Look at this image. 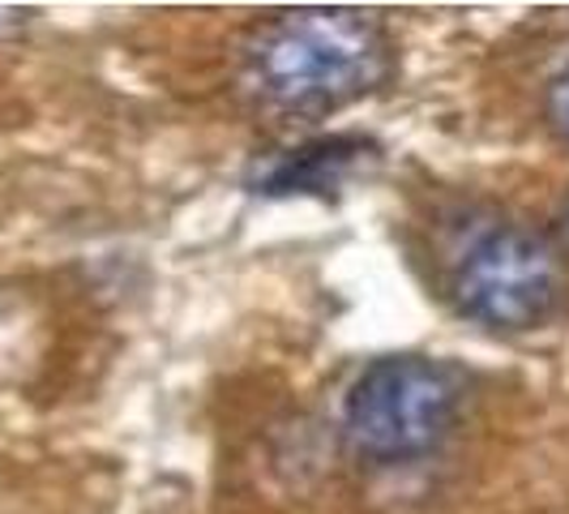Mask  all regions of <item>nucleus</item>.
I'll return each instance as SVG.
<instances>
[{
  "mask_svg": "<svg viewBox=\"0 0 569 514\" xmlns=\"http://www.w3.org/2000/svg\"><path fill=\"white\" fill-rule=\"evenodd\" d=\"M395 73V43L381 18L342 4L283 9L244 30L236 52L240 90L283 116H330Z\"/></svg>",
  "mask_w": 569,
  "mask_h": 514,
  "instance_id": "nucleus-1",
  "label": "nucleus"
},
{
  "mask_svg": "<svg viewBox=\"0 0 569 514\" xmlns=\"http://www.w3.org/2000/svg\"><path fill=\"white\" fill-rule=\"evenodd\" d=\"M455 369L428 356H381L360 373L342 403V437L369 463H411L432 455L458 421Z\"/></svg>",
  "mask_w": 569,
  "mask_h": 514,
  "instance_id": "nucleus-2",
  "label": "nucleus"
},
{
  "mask_svg": "<svg viewBox=\"0 0 569 514\" xmlns=\"http://www.w3.org/2000/svg\"><path fill=\"white\" fill-rule=\"evenodd\" d=\"M566 287L557 249L527 228H492L450 275V300L488 330H531L552 317Z\"/></svg>",
  "mask_w": 569,
  "mask_h": 514,
  "instance_id": "nucleus-3",
  "label": "nucleus"
},
{
  "mask_svg": "<svg viewBox=\"0 0 569 514\" xmlns=\"http://www.w3.org/2000/svg\"><path fill=\"white\" fill-rule=\"evenodd\" d=\"M365 159H377V146L356 134L339 138H317V142L274 150L253 168V189L266 198H287V194H330L339 189L351 171L365 168Z\"/></svg>",
  "mask_w": 569,
  "mask_h": 514,
  "instance_id": "nucleus-4",
  "label": "nucleus"
},
{
  "mask_svg": "<svg viewBox=\"0 0 569 514\" xmlns=\"http://www.w3.org/2000/svg\"><path fill=\"white\" fill-rule=\"evenodd\" d=\"M543 120L561 142H569V65L543 86Z\"/></svg>",
  "mask_w": 569,
  "mask_h": 514,
  "instance_id": "nucleus-5",
  "label": "nucleus"
},
{
  "mask_svg": "<svg viewBox=\"0 0 569 514\" xmlns=\"http://www.w3.org/2000/svg\"><path fill=\"white\" fill-rule=\"evenodd\" d=\"M22 18H27V13H18V9H0V34H9Z\"/></svg>",
  "mask_w": 569,
  "mask_h": 514,
  "instance_id": "nucleus-6",
  "label": "nucleus"
},
{
  "mask_svg": "<svg viewBox=\"0 0 569 514\" xmlns=\"http://www.w3.org/2000/svg\"><path fill=\"white\" fill-rule=\"evenodd\" d=\"M566 231H569V210H566Z\"/></svg>",
  "mask_w": 569,
  "mask_h": 514,
  "instance_id": "nucleus-7",
  "label": "nucleus"
}]
</instances>
